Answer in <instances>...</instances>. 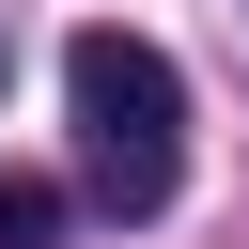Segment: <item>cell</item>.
Wrapping results in <instances>:
<instances>
[{"label":"cell","mask_w":249,"mask_h":249,"mask_svg":"<svg viewBox=\"0 0 249 249\" xmlns=\"http://www.w3.org/2000/svg\"><path fill=\"white\" fill-rule=\"evenodd\" d=\"M62 109H78L93 202H109V218H171V187H187V78H171V47L93 16V31L62 47Z\"/></svg>","instance_id":"6da1fadb"},{"label":"cell","mask_w":249,"mask_h":249,"mask_svg":"<svg viewBox=\"0 0 249 249\" xmlns=\"http://www.w3.org/2000/svg\"><path fill=\"white\" fill-rule=\"evenodd\" d=\"M47 233H62V187L47 171H0V249H47Z\"/></svg>","instance_id":"7a4b0ae2"}]
</instances>
